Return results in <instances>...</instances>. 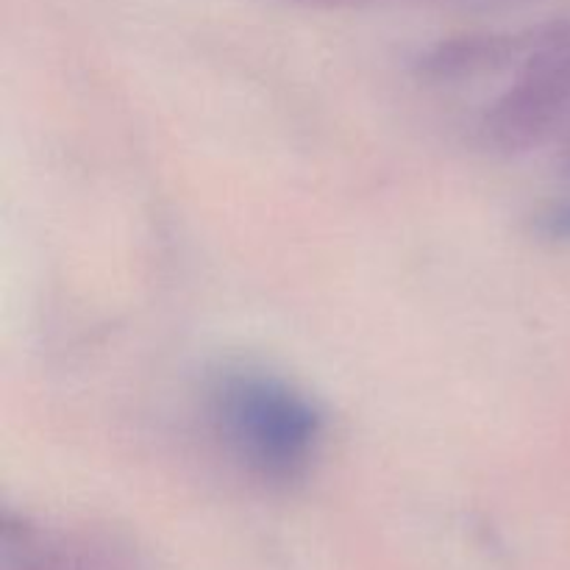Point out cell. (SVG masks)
Returning <instances> with one entry per match:
<instances>
[{
    "instance_id": "1",
    "label": "cell",
    "mask_w": 570,
    "mask_h": 570,
    "mask_svg": "<svg viewBox=\"0 0 570 570\" xmlns=\"http://www.w3.org/2000/svg\"><path fill=\"white\" fill-rule=\"evenodd\" d=\"M223 440L254 473L293 482L315 460L323 417L304 393L271 373H228L215 387Z\"/></svg>"
},
{
    "instance_id": "2",
    "label": "cell",
    "mask_w": 570,
    "mask_h": 570,
    "mask_svg": "<svg viewBox=\"0 0 570 570\" xmlns=\"http://www.w3.org/2000/svg\"><path fill=\"white\" fill-rule=\"evenodd\" d=\"M570 109V22H549L532 33L515 81L488 109V145L518 154L543 142Z\"/></svg>"
},
{
    "instance_id": "3",
    "label": "cell",
    "mask_w": 570,
    "mask_h": 570,
    "mask_svg": "<svg viewBox=\"0 0 570 570\" xmlns=\"http://www.w3.org/2000/svg\"><path fill=\"white\" fill-rule=\"evenodd\" d=\"M557 232H560V234H568V237H570V209H566V212H562V217H560V220H557Z\"/></svg>"
},
{
    "instance_id": "4",
    "label": "cell",
    "mask_w": 570,
    "mask_h": 570,
    "mask_svg": "<svg viewBox=\"0 0 570 570\" xmlns=\"http://www.w3.org/2000/svg\"><path fill=\"white\" fill-rule=\"evenodd\" d=\"M301 3H315V6H348L356 0H301Z\"/></svg>"
}]
</instances>
